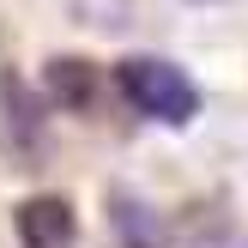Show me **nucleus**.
<instances>
[{
  "instance_id": "5",
  "label": "nucleus",
  "mask_w": 248,
  "mask_h": 248,
  "mask_svg": "<svg viewBox=\"0 0 248 248\" xmlns=\"http://www.w3.org/2000/svg\"><path fill=\"white\" fill-rule=\"evenodd\" d=\"M6 121H12V145H18V152H36V145H43V121L31 115V109H24V85L18 79H6Z\"/></svg>"
},
{
  "instance_id": "4",
  "label": "nucleus",
  "mask_w": 248,
  "mask_h": 248,
  "mask_svg": "<svg viewBox=\"0 0 248 248\" xmlns=\"http://www.w3.org/2000/svg\"><path fill=\"white\" fill-rule=\"evenodd\" d=\"M43 97L55 109H73V115H85V109L97 103V67L85 55H55L43 67Z\"/></svg>"
},
{
  "instance_id": "1",
  "label": "nucleus",
  "mask_w": 248,
  "mask_h": 248,
  "mask_svg": "<svg viewBox=\"0 0 248 248\" xmlns=\"http://www.w3.org/2000/svg\"><path fill=\"white\" fill-rule=\"evenodd\" d=\"M115 85H121V97H127L145 121H157V127H188V121H200V103H206L200 85H194V73H182L176 61H164V55L115 61Z\"/></svg>"
},
{
  "instance_id": "3",
  "label": "nucleus",
  "mask_w": 248,
  "mask_h": 248,
  "mask_svg": "<svg viewBox=\"0 0 248 248\" xmlns=\"http://www.w3.org/2000/svg\"><path fill=\"white\" fill-rule=\"evenodd\" d=\"M79 236V218L61 194H36V200L18 206V242L24 248H73Z\"/></svg>"
},
{
  "instance_id": "2",
  "label": "nucleus",
  "mask_w": 248,
  "mask_h": 248,
  "mask_svg": "<svg viewBox=\"0 0 248 248\" xmlns=\"http://www.w3.org/2000/svg\"><path fill=\"white\" fill-rule=\"evenodd\" d=\"M103 212H109V230H115V248H176V242H170L164 212H157L145 194H133V188H109Z\"/></svg>"
}]
</instances>
